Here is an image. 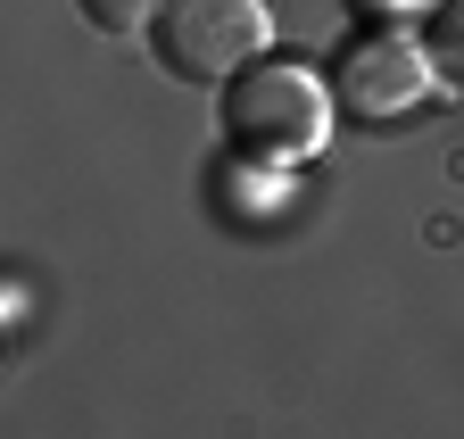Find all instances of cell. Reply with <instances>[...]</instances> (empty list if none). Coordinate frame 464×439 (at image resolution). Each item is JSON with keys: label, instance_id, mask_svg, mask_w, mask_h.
<instances>
[{"label": "cell", "instance_id": "8992f818", "mask_svg": "<svg viewBox=\"0 0 464 439\" xmlns=\"http://www.w3.org/2000/svg\"><path fill=\"white\" fill-rule=\"evenodd\" d=\"M365 25H415V17H440V0H348Z\"/></svg>", "mask_w": 464, "mask_h": 439}, {"label": "cell", "instance_id": "7a4b0ae2", "mask_svg": "<svg viewBox=\"0 0 464 439\" xmlns=\"http://www.w3.org/2000/svg\"><path fill=\"white\" fill-rule=\"evenodd\" d=\"M324 83H332L340 125L382 133V125H406V117L440 91V67H431L423 33H406V25H365V33H348L332 59H324Z\"/></svg>", "mask_w": 464, "mask_h": 439}, {"label": "cell", "instance_id": "277c9868", "mask_svg": "<svg viewBox=\"0 0 464 439\" xmlns=\"http://www.w3.org/2000/svg\"><path fill=\"white\" fill-rule=\"evenodd\" d=\"M423 50L448 91H464V0H440V17H423Z\"/></svg>", "mask_w": 464, "mask_h": 439}, {"label": "cell", "instance_id": "3957f363", "mask_svg": "<svg viewBox=\"0 0 464 439\" xmlns=\"http://www.w3.org/2000/svg\"><path fill=\"white\" fill-rule=\"evenodd\" d=\"M274 50V9L266 0H166L158 25H150V59L174 83H232L241 67H257Z\"/></svg>", "mask_w": 464, "mask_h": 439}, {"label": "cell", "instance_id": "5b68a950", "mask_svg": "<svg viewBox=\"0 0 464 439\" xmlns=\"http://www.w3.org/2000/svg\"><path fill=\"white\" fill-rule=\"evenodd\" d=\"M75 9H83L108 42H141V33L158 25V9H166V0H75Z\"/></svg>", "mask_w": 464, "mask_h": 439}, {"label": "cell", "instance_id": "6da1fadb", "mask_svg": "<svg viewBox=\"0 0 464 439\" xmlns=\"http://www.w3.org/2000/svg\"><path fill=\"white\" fill-rule=\"evenodd\" d=\"M216 125H224V141H232L241 167H307V157L332 141L340 108H332L324 67L266 50L257 67H241L216 91Z\"/></svg>", "mask_w": 464, "mask_h": 439}]
</instances>
